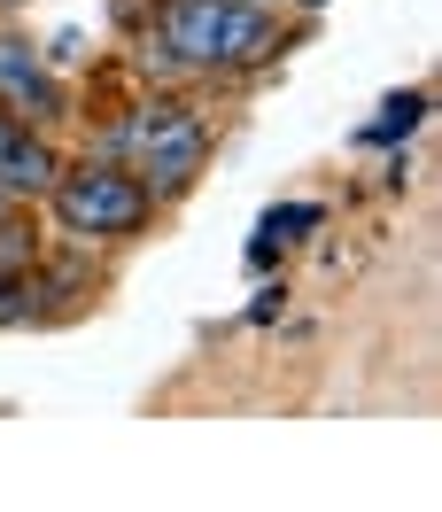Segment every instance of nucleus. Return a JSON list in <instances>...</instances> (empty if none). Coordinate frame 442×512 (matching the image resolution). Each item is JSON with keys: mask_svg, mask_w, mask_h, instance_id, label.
I'll return each instance as SVG.
<instances>
[{"mask_svg": "<svg viewBox=\"0 0 442 512\" xmlns=\"http://www.w3.org/2000/svg\"><path fill=\"white\" fill-rule=\"evenodd\" d=\"M109 148L125 156V171L156 194V202H179V194L202 179V163H210V125H202V109L163 94V101H140L125 125H117Z\"/></svg>", "mask_w": 442, "mask_h": 512, "instance_id": "2", "label": "nucleus"}, {"mask_svg": "<svg viewBox=\"0 0 442 512\" xmlns=\"http://www.w3.org/2000/svg\"><path fill=\"white\" fill-rule=\"evenodd\" d=\"M419 125V94H404V101H388V117L373 125V140H388V132H411Z\"/></svg>", "mask_w": 442, "mask_h": 512, "instance_id": "6", "label": "nucleus"}, {"mask_svg": "<svg viewBox=\"0 0 442 512\" xmlns=\"http://www.w3.org/2000/svg\"><path fill=\"white\" fill-rule=\"evenodd\" d=\"M0 8H16V0H0Z\"/></svg>", "mask_w": 442, "mask_h": 512, "instance_id": "10", "label": "nucleus"}, {"mask_svg": "<svg viewBox=\"0 0 442 512\" xmlns=\"http://www.w3.org/2000/svg\"><path fill=\"white\" fill-rule=\"evenodd\" d=\"M0 109H16V117H32V125H55L63 117V78L47 70L24 32H0Z\"/></svg>", "mask_w": 442, "mask_h": 512, "instance_id": "4", "label": "nucleus"}, {"mask_svg": "<svg viewBox=\"0 0 442 512\" xmlns=\"http://www.w3.org/2000/svg\"><path fill=\"white\" fill-rule=\"evenodd\" d=\"M272 8H280V0H272Z\"/></svg>", "mask_w": 442, "mask_h": 512, "instance_id": "11", "label": "nucleus"}, {"mask_svg": "<svg viewBox=\"0 0 442 512\" xmlns=\"http://www.w3.org/2000/svg\"><path fill=\"white\" fill-rule=\"evenodd\" d=\"M16 319H24V280L0 272V326H16Z\"/></svg>", "mask_w": 442, "mask_h": 512, "instance_id": "7", "label": "nucleus"}, {"mask_svg": "<svg viewBox=\"0 0 442 512\" xmlns=\"http://www.w3.org/2000/svg\"><path fill=\"white\" fill-rule=\"evenodd\" d=\"M55 225H63L78 249H94V241H140L148 218H156V194L132 179L125 163H78V171H55Z\"/></svg>", "mask_w": 442, "mask_h": 512, "instance_id": "3", "label": "nucleus"}, {"mask_svg": "<svg viewBox=\"0 0 442 512\" xmlns=\"http://www.w3.org/2000/svg\"><path fill=\"white\" fill-rule=\"evenodd\" d=\"M55 171H63V156H55V140L32 125V117H16V109H0V194L16 202H32V194L55 187Z\"/></svg>", "mask_w": 442, "mask_h": 512, "instance_id": "5", "label": "nucleus"}, {"mask_svg": "<svg viewBox=\"0 0 442 512\" xmlns=\"http://www.w3.org/2000/svg\"><path fill=\"white\" fill-rule=\"evenodd\" d=\"M295 8H326V0H295Z\"/></svg>", "mask_w": 442, "mask_h": 512, "instance_id": "8", "label": "nucleus"}, {"mask_svg": "<svg viewBox=\"0 0 442 512\" xmlns=\"http://www.w3.org/2000/svg\"><path fill=\"white\" fill-rule=\"evenodd\" d=\"M156 39L163 47H148V63L202 70V78L264 70L287 47L272 0H163L156 8Z\"/></svg>", "mask_w": 442, "mask_h": 512, "instance_id": "1", "label": "nucleus"}, {"mask_svg": "<svg viewBox=\"0 0 442 512\" xmlns=\"http://www.w3.org/2000/svg\"><path fill=\"white\" fill-rule=\"evenodd\" d=\"M0 218H8V194H0Z\"/></svg>", "mask_w": 442, "mask_h": 512, "instance_id": "9", "label": "nucleus"}]
</instances>
